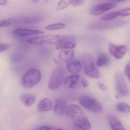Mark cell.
I'll use <instances>...</instances> for the list:
<instances>
[{"instance_id": "obj_3", "label": "cell", "mask_w": 130, "mask_h": 130, "mask_svg": "<svg viewBox=\"0 0 130 130\" xmlns=\"http://www.w3.org/2000/svg\"><path fill=\"white\" fill-rule=\"evenodd\" d=\"M79 102L84 108L94 113H99L102 110L101 104L97 99L88 95L81 96Z\"/></svg>"}, {"instance_id": "obj_33", "label": "cell", "mask_w": 130, "mask_h": 130, "mask_svg": "<svg viewBox=\"0 0 130 130\" xmlns=\"http://www.w3.org/2000/svg\"><path fill=\"white\" fill-rule=\"evenodd\" d=\"M52 127L46 126H43L39 127L37 130H52Z\"/></svg>"}, {"instance_id": "obj_31", "label": "cell", "mask_w": 130, "mask_h": 130, "mask_svg": "<svg viewBox=\"0 0 130 130\" xmlns=\"http://www.w3.org/2000/svg\"><path fill=\"white\" fill-rule=\"evenodd\" d=\"M81 83H82V85H83V86L85 88H86L89 86V84L88 83L85 78H83L82 79Z\"/></svg>"}, {"instance_id": "obj_36", "label": "cell", "mask_w": 130, "mask_h": 130, "mask_svg": "<svg viewBox=\"0 0 130 130\" xmlns=\"http://www.w3.org/2000/svg\"><path fill=\"white\" fill-rule=\"evenodd\" d=\"M52 130H63L61 128H52Z\"/></svg>"}, {"instance_id": "obj_29", "label": "cell", "mask_w": 130, "mask_h": 130, "mask_svg": "<svg viewBox=\"0 0 130 130\" xmlns=\"http://www.w3.org/2000/svg\"><path fill=\"white\" fill-rule=\"evenodd\" d=\"M124 73L130 82V65H127L124 69Z\"/></svg>"}, {"instance_id": "obj_30", "label": "cell", "mask_w": 130, "mask_h": 130, "mask_svg": "<svg viewBox=\"0 0 130 130\" xmlns=\"http://www.w3.org/2000/svg\"><path fill=\"white\" fill-rule=\"evenodd\" d=\"M86 0H73L72 5L75 7H78L83 4Z\"/></svg>"}, {"instance_id": "obj_11", "label": "cell", "mask_w": 130, "mask_h": 130, "mask_svg": "<svg viewBox=\"0 0 130 130\" xmlns=\"http://www.w3.org/2000/svg\"><path fill=\"white\" fill-rule=\"evenodd\" d=\"M108 49L111 54L117 59H122L127 51V47L126 45H118L111 43H109Z\"/></svg>"}, {"instance_id": "obj_10", "label": "cell", "mask_w": 130, "mask_h": 130, "mask_svg": "<svg viewBox=\"0 0 130 130\" xmlns=\"http://www.w3.org/2000/svg\"><path fill=\"white\" fill-rule=\"evenodd\" d=\"M116 7L117 5L113 2L102 3L92 6L89 9V13L92 16H99L115 8Z\"/></svg>"}, {"instance_id": "obj_2", "label": "cell", "mask_w": 130, "mask_h": 130, "mask_svg": "<svg viewBox=\"0 0 130 130\" xmlns=\"http://www.w3.org/2000/svg\"><path fill=\"white\" fill-rule=\"evenodd\" d=\"M42 77V73L39 70L37 69H30L22 76L21 85L24 88H31L40 82Z\"/></svg>"}, {"instance_id": "obj_23", "label": "cell", "mask_w": 130, "mask_h": 130, "mask_svg": "<svg viewBox=\"0 0 130 130\" xmlns=\"http://www.w3.org/2000/svg\"><path fill=\"white\" fill-rule=\"evenodd\" d=\"M118 17H119L118 11H114L103 15L100 18V20L101 21H111Z\"/></svg>"}, {"instance_id": "obj_12", "label": "cell", "mask_w": 130, "mask_h": 130, "mask_svg": "<svg viewBox=\"0 0 130 130\" xmlns=\"http://www.w3.org/2000/svg\"><path fill=\"white\" fill-rule=\"evenodd\" d=\"M12 24H34L41 22L42 18L39 16H29L27 17L10 18Z\"/></svg>"}, {"instance_id": "obj_13", "label": "cell", "mask_w": 130, "mask_h": 130, "mask_svg": "<svg viewBox=\"0 0 130 130\" xmlns=\"http://www.w3.org/2000/svg\"><path fill=\"white\" fill-rule=\"evenodd\" d=\"M13 33L15 35H17L20 36L25 37L42 34L44 33V32L38 30L20 28L14 29L13 31Z\"/></svg>"}, {"instance_id": "obj_37", "label": "cell", "mask_w": 130, "mask_h": 130, "mask_svg": "<svg viewBox=\"0 0 130 130\" xmlns=\"http://www.w3.org/2000/svg\"><path fill=\"white\" fill-rule=\"evenodd\" d=\"M31 1L33 3H36L39 2V0H31Z\"/></svg>"}, {"instance_id": "obj_1", "label": "cell", "mask_w": 130, "mask_h": 130, "mask_svg": "<svg viewBox=\"0 0 130 130\" xmlns=\"http://www.w3.org/2000/svg\"><path fill=\"white\" fill-rule=\"evenodd\" d=\"M65 113L73 120L76 127L80 129L89 130L91 129V123L78 105L72 104L67 106Z\"/></svg>"}, {"instance_id": "obj_24", "label": "cell", "mask_w": 130, "mask_h": 130, "mask_svg": "<svg viewBox=\"0 0 130 130\" xmlns=\"http://www.w3.org/2000/svg\"><path fill=\"white\" fill-rule=\"evenodd\" d=\"M73 0H61L57 5V10H62L66 9L73 3Z\"/></svg>"}, {"instance_id": "obj_8", "label": "cell", "mask_w": 130, "mask_h": 130, "mask_svg": "<svg viewBox=\"0 0 130 130\" xmlns=\"http://www.w3.org/2000/svg\"><path fill=\"white\" fill-rule=\"evenodd\" d=\"M75 37L72 35L61 36L60 39L56 45V50H67L74 48L76 46Z\"/></svg>"}, {"instance_id": "obj_18", "label": "cell", "mask_w": 130, "mask_h": 130, "mask_svg": "<svg viewBox=\"0 0 130 130\" xmlns=\"http://www.w3.org/2000/svg\"><path fill=\"white\" fill-rule=\"evenodd\" d=\"M74 55L73 51L63 50L60 51L59 53L58 57L61 61L64 62H67L72 60Z\"/></svg>"}, {"instance_id": "obj_39", "label": "cell", "mask_w": 130, "mask_h": 130, "mask_svg": "<svg viewBox=\"0 0 130 130\" xmlns=\"http://www.w3.org/2000/svg\"><path fill=\"white\" fill-rule=\"evenodd\" d=\"M32 130H36V129H34Z\"/></svg>"}, {"instance_id": "obj_38", "label": "cell", "mask_w": 130, "mask_h": 130, "mask_svg": "<svg viewBox=\"0 0 130 130\" xmlns=\"http://www.w3.org/2000/svg\"><path fill=\"white\" fill-rule=\"evenodd\" d=\"M75 130H82L79 129V128H78L77 127H75Z\"/></svg>"}, {"instance_id": "obj_32", "label": "cell", "mask_w": 130, "mask_h": 130, "mask_svg": "<svg viewBox=\"0 0 130 130\" xmlns=\"http://www.w3.org/2000/svg\"><path fill=\"white\" fill-rule=\"evenodd\" d=\"M98 85L99 87V88L102 90H106L107 89V86H106L104 84L101 83H98Z\"/></svg>"}, {"instance_id": "obj_5", "label": "cell", "mask_w": 130, "mask_h": 130, "mask_svg": "<svg viewBox=\"0 0 130 130\" xmlns=\"http://www.w3.org/2000/svg\"><path fill=\"white\" fill-rule=\"evenodd\" d=\"M124 21H102L101 22H94L91 24L89 28L91 29L106 30L113 29L125 24Z\"/></svg>"}, {"instance_id": "obj_14", "label": "cell", "mask_w": 130, "mask_h": 130, "mask_svg": "<svg viewBox=\"0 0 130 130\" xmlns=\"http://www.w3.org/2000/svg\"><path fill=\"white\" fill-rule=\"evenodd\" d=\"M107 120L110 126L113 130H126L120 120L114 115H109Z\"/></svg>"}, {"instance_id": "obj_34", "label": "cell", "mask_w": 130, "mask_h": 130, "mask_svg": "<svg viewBox=\"0 0 130 130\" xmlns=\"http://www.w3.org/2000/svg\"><path fill=\"white\" fill-rule=\"evenodd\" d=\"M7 4V0H0V5L5 6Z\"/></svg>"}, {"instance_id": "obj_28", "label": "cell", "mask_w": 130, "mask_h": 130, "mask_svg": "<svg viewBox=\"0 0 130 130\" xmlns=\"http://www.w3.org/2000/svg\"><path fill=\"white\" fill-rule=\"evenodd\" d=\"M10 45L6 43H0V53L4 52L10 48Z\"/></svg>"}, {"instance_id": "obj_16", "label": "cell", "mask_w": 130, "mask_h": 130, "mask_svg": "<svg viewBox=\"0 0 130 130\" xmlns=\"http://www.w3.org/2000/svg\"><path fill=\"white\" fill-rule=\"evenodd\" d=\"M82 68V65L78 60H72L68 64L67 69L69 72L73 74H76L79 72Z\"/></svg>"}, {"instance_id": "obj_20", "label": "cell", "mask_w": 130, "mask_h": 130, "mask_svg": "<svg viewBox=\"0 0 130 130\" xmlns=\"http://www.w3.org/2000/svg\"><path fill=\"white\" fill-rule=\"evenodd\" d=\"M78 75H72L68 76L66 79L64 84L66 86L71 89H74L78 80L79 79Z\"/></svg>"}, {"instance_id": "obj_15", "label": "cell", "mask_w": 130, "mask_h": 130, "mask_svg": "<svg viewBox=\"0 0 130 130\" xmlns=\"http://www.w3.org/2000/svg\"><path fill=\"white\" fill-rule=\"evenodd\" d=\"M53 108L52 102L51 99L47 98L40 101L37 105V110L40 112H45L50 111Z\"/></svg>"}, {"instance_id": "obj_26", "label": "cell", "mask_w": 130, "mask_h": 130, "mask_svg": "<svg viewBox=\"0 0 130 130\" xmlns=\"http://www.w3.org/2000/svg\"><path fill=\"white\" fill-rule=\"evenodd\" d=\"M118 11L119 17H127L130 16V7L123 9Z\"/></svg>"}, {"instance_id": "obj_25", "label": "cell", "mask_w": 130, "mask_h": 130, "mask_svg": "<svg viewBox=\"0 0 130 130\" xmlns=\"http://www.w3.org/2000/svg\"><path fill=\"white\" fill-rule=\"evenodd\" d=\"M66 26V25L64 24L58 23L48 25L45 27V29L49 30H56L64 29L65 28Z\"/></svg>"}, {"instance_id": "obj_22", "label": "cell", "mask_w": 130, "mask_h": 130, "mask_svg": "<svg viewBox=\"0 0 130 130\" xmlns=\"http://www.w3.org/2000/svg\"><path fill=\"white\" fill-rule=\"evenodd\" d=\"M117 109L118 111L123 113H127L130 112V106L124 102H120L117 105Z\"/></svg>"}, {"instance_id": "obj_9", "label": "cell", "mask_w": 130, "mask_h": 130, "mask_svg": "<svg viewBox=\"0 0 130 130\" xmlns=\"http://www.w3.org/2000/svg\"><path fill=\"white\" fill-rule=\"evenodd\" d=\"M84 72L86 75L92 78H99L100 77L99 71L95 65L93 59L90 57H86L83 61Z\"/></svg>"}, {"instance_id": "obj_6", "label": "cell", "mask_w": 130, "mask_h": 130, "mask_svg": "<svg viewBox=\"0 0 130 130\" xmlns=\"http://www.w3.org/2000/svg\"><path fill=\"white\" fill-rule=\"evenodd\" d=\"M116 91L119 95L126 96L129 94V90L124 76L120 72L115 73L114 77Z\"/></svg>"}, {"instance_id": "obj_21", "label": "cell", "mask_w": 130, "mask_h": 130, "mask_svg": "<svg viewBox=\"0 0 130 130\" xmlns=\"http://www.w3.org/2000/svg\"><path fill=\"white\" fill-rule=\"evenodd\" d=\"M110 62V59L108 56L105 54H101L99 56L96 62V65L98 66H104L108 65Z\"/></svg>"}, {"instance_id": "obj_35", "label": "cell", "mask_w": 130, "mask_h": 130, "mask_svg": "<svg viewBox=\"0 0 130 130\" xmlns=\"http://www.w3.org/2000/svg\"><path fill=\"white\" fill-rule=\"evenodd\" d=\"M109 1L111 2L115 3V2H122L125 1L127 0H109Z\"/></svg>"}, {"instance_id": "obj_7", "label": "cell", "mask_w": 130, "mask_h": 130, "mask_svg": "<svg viewBox=\"0 0 130 130\" xmlns=\"http://www.w3.org/2000/svg\"><path fill=\"white\" fill-rule=\"evenodd\" d=\"M64 78V72L61 68L56 69L53 72L49 81L48 87L51 90H56L62 82Z\"/></svg>"}, {"instance_id": "obj_17", "label": "cell", "mask_w": 130, "mask_h": 130, "mask_svg": "<svg viewBox=\"0 0 130 130\" xmlns=\"http://www.w3.org/2000/svg\"><path fill=\"white\" fill-rule=\"evenodd\" d=\"M20 100L24 105L26 107H30L35 102L36 98L32 94L24 93L21 95Z\"/></svg>"}, {"instance_id": "obj_4", "label": "cell", "mask_w": 130, "mask_h": 130, "mask_svg": "<svg viewBox=\"0 0 130 130\" xmlns=\"http://www.w3.org/2000/svg\"><path fill=\"white\" fill-rule=\"evenodd\" d=\"M60 35H46L30 37L27 39V42L29 44L36 45L44 44H55L60 39Z\"/></svg>"}, {"instance_id": "obj_27", "label": "cell", "mask_w": 130, "mask_h": 130, "mask_svg": "<svg viewBox=\"0 0 130 130\" xmlns=\"http://www.w3.org/2000/svg\"><path fill=\"white\" fill-rule=\"evenodd\" d=\"M11 24H12L10 18L7 20H0V28L9 26Z\"/></svg>"}, {"instance_id": "obj_19", "label": "cell", "mask_w": 130, "mask_h": 130, "mask_svg": "<svg viewBox=\"0 0 130 130\" xmlns=\"http://www.w3.org/2000/svg\"><path fill=\"white\" fill-rule=\"evenodd\" d=\"M67 106L64 101L59 100L55 105L54 109V112L58 115H63L66 113Z\"/></svg>"}]
</instances>
